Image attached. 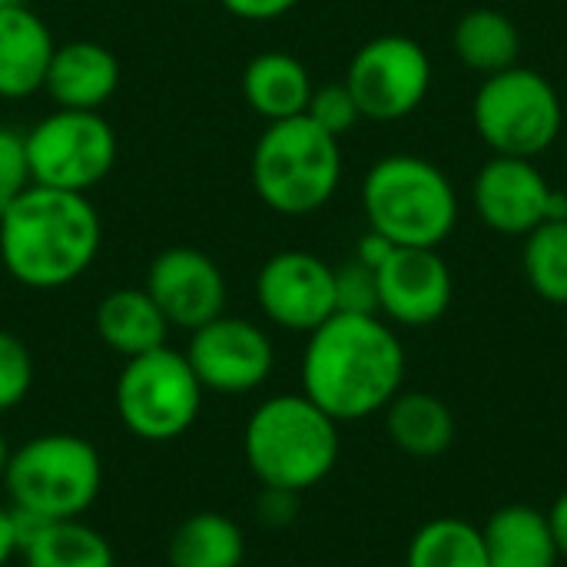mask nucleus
Listing matches in <instances>:
<instances>
[{
	"label": "nucleus",
	"instance_id": "nucleus-33",
	"mask_svg": "<svg viewBox=\"0 0 567 567\" xmlns=\"http://www.w3.org/2000/svg\"><path fill=\"white\" fill-rule=\"evenodd\" d=\"M20 555V535H17V512L0 502V567H7Z\"/></svg>",
	"mask_w": 567,
	"mask_h": 567
},
{
	"label": "nucleus",
	"instance_id": "nucleus-30",
	"mask_svg": "<svg viewBox=\"0 0 567 567\" xmlns=\"http://www.w3.org/2000/svg\"><path fill=\"white\" fill-rule=\"evenodd\" d=\"M33 186L27 159V133L0 123V213Z\"/></svg>",
	"mask_w": 567,
	"mask_h": 567
},
{
	"label": "nucleus",
	"instance_id": "nucleus-32",
	"mask_svg": "<svg viewBox=\"0 0 567 567\" xmlns=\"http://www.w3.org/2000/svg\"><path fill=\"white\" fill-rule=\"evenodd\" d=\"M239 20H276L289 13L299 0H219Z\"/></svg>",
	"mask_w": 567,
	"mask_h": 567
},
{
	"label": "nucleus",
	"instance_id": "nucleus-36",
	"mask_svg": "<svg viewBox=\"0 0 567 567\" xmlns=\"http://www.w3.org/2000/svg\"><path fill=\"white\" fill-rule=\"evenodd\" d=\"M10 445H7V435L0 432V482H3V472H7V462H10Z\"/></svg>",
	"mask_w": 567,
	"mask_h": 567
},
{
	"label": "nucleus",
	"instance_id": "nucleus-23",
	"mask_svg": "<svg viewBox=\"0 0 567 567\" xmlns=\"http://www.w3.org/2000/svg\"><path fill=\"white\" fill-rule=\"evenodd\" d=\"M166 558L169 567H243L246 535L223 512H196L176 525Z\"/></svg>",
	"mask_w": 567,
	"mask_h": 567
},
{
	"label": "nucleus",
	"instance_id": "nucleus-20",
	"mask_svg": "<svg viewBox=\"0 0 567 567\" xmlns=\"http://www.w3.org/2000/svg\"><path fill=\"white\" fill-rule=\"evenodd\" d=\"M488 567H558L561 551L548 512L532 505H505L482 525Z\"/></svg>",
	"mask_w": 567,
	"mask_h": 567
},
{
	"label": "nucleus",
	"instance_id": "nucleus-12",
	"mask_svg": "<svg viewBox=\"0 0 567 567\" xmlns=\"http://www.w3.org/2000/svg\"><path fill=\"white\" fill-rule=\"evenodd\" d=\"M472 203L502 236H528L542 223L567 219V193L545 179L535 159L518 156H492L472 183Z\"/></svg>",
	"mask_w": 567,
	"mask_h": 567
},
{
	"label": "nucleus",
	"instance_id": "nucleus-26",
	"mask_svg": "<svg viewBox=\"0 0 567 567\" xmlns=\"http://www.w3.org/2000/svg\"><path fill=\"white\" fill-rule=\"evenodd\" d=\"M525 279L551 306H567V219L542 223L525 236Z\"/></svg>",
	"mask_w": 567,
	"mask_h": 567
},
{
	"label": "nucleus",
	"instance_id": "nucleus-11",
	"mask_svg": "<svg viewBox=\"0 0 567 567\" xmlns=\"http://www.w3.org/2000/svg\"><path fill=\"white\" fill-rule=\"evenodd\" d=\"M186 359L199 385L216 395H249L266 385L276 369L269 332L226 312L189 332Z\"/></svg>",
	"mask_w": 567,
	"mask_h": 567
},
{
	"label": "nucleus",
	"instance_id": "nucleus-25",
	"mask_svg": "<svg viewBox=\"0 0 567 567\" xmlns=\"http://www.w3.org/2000/svg\"><path fill=\"white\" fill-rule=\"evenodd\" d=\"M405 567H488L482 528L455 515L425 522L409 542Z\"/></svg>",
	"mask_w": 567,
	"mask_h": 567
},
{
	"label": "nucleus",
	"instance_id": "nucleus-4",
	"mask_svg": "<svg viewBox=\"0 0 567 567\" xmlns=\"http://www.w3.org/2000/svg\"><path fill=\"white\" fill-rule=\"evenodd\" d=\"M362 209L392 246L439 249L458 223V193L432 159L392 153L365 173Z\"/></svg>",
	"mask_w": 567,
	"mask_h": 567
},
{
	"label": "nucleus",
	"instance_id": "nucleus-8",
	"mask_svg": "<svg viewBox=\"0 0 567 567\" xmlns=\"http://www.w3.org/2000/svg\"><path fill=\"white\" fill-rule=\"evenodd\" d=\"M203 395L206 389L199 385L186 352L169 346L126 359L113 389L123 429L153 445L183 439L199 419Z\"/></svg>",
	"mask_w": 567,
	"mask_h": 567
},
{
	"label": "nucleus",
	"instance_id": "nucleus-28",
	"mask_svg": "<svg viewBox=\"0 0 567 567\" xmlns=\"http://www.w3.org/2000/svg\"><path fill=\"white\" fill-rule=\"evenodd\" d=\"M336 312L379 316V272L355 256L336 266Z\"/></svg>",
	"mask_w": 567,
	"mask_h": 567
},
{
	"label": "nucleus",
	"instance_id": "nucleus-2",
	"mask_svg": "<svg viewBox=\"0 0 567 567\" xmlns=\"http://www.w3.org/2000/svg\"><path fill=\"white\" fill-rule=\"evenodd\" d=\"M100 233V216L83 193L33 183L0 213V262L27 289H63L93 266Z\"/></svg>",
	"mask_w": 567,
	"mask_h": 567
},
{
	"label": "nucleus",
	"instance_id": "nucleus-3",
	"mask_svg": "<svg viewBox=\"0 0 567 567\" xmlns=\"http://www.w3.org/2000/svg\"><path fill=\"white\" fill-rule=\"evenodd\" d=\"M243 455L262 488L302 495L332 475L339 462V422L302 392L272 395L249 415Z\"/></svg>",
	"mask_w": 567,
	"mask_h": 567
},
{
	"label": "nucleus",
	"instance_id": "nucleus-38",
	"mask_svg": "<svg viewBox=\"0 0 567 567\" xmlns=\"http://www.w3.org/2000/svg\"><path fill=\"white\" fill-rule=\"evenodd\" d=\"M189 3H203V0H189Z\"/></svg>",
	"mask_w": 567,
	"mask_h": 567
},
{
	"label": "nucleus",
	"instance_id": "nucleus-6",
	"mask_svg": "<svg viewBox=\"0 0 567 567\" xmlns=\"http://www.w3.org/2000/svg\"><path fill=\"white\" fill-rule=\"evenodd\" d=\"M0 485L20 515L43 522L83 518L103 492V458L80 435H33L10 452Z\"/></svg>",
	"mask_w": 567,
	"mask_h": 567
},
{
	"label": "nucleus",
	"instance_id": "nucleus-27",
	"mask_svg": "<svg viewBox=\"0 0 567 567\" xmlns=\"http://www.w3.org/2000/svg\"><path fill=\"white\" fill-rule=\"evenodd\" d=\"M33 389V355L27 342L0 329V415L13 412Z\"/></svg>",
	"mask_w": 567,
	"mask_h": 567
},
{
	"label": "nucleus",
	"instance_id": "nucleus-7",
	"mask_svg": "<svg viewBox=\"0 0 567 567\" xmlns=\"http://www.w3.org/2000/svg\"><path fill=\"white\" fill-rule=\"evenodd\" d=\"M472 123L495 156L535 159L558 143L565 106L551 80L515 63L482 80L472 100Z\"/></svg>",
	"mask_w": 567,
	"mask_h": 567
},
{
	"label": "nucleus",
	"instance_id": "nucleus-31",
	"mask_svg": "<svg viewBox=\"0 0 567 567\" xmlns=\"http://www.w3.org/2000/svg\"><path fill=\"white\" fill-rule=\"evenodd\" d=\"M259 518L272 528H282L296 518V508H299V495L292 492H276V488H262V498H259Z\"/></svg>",
	"mask_w": 567,
	"mask_h": 567
},
{
	"label": "nucleus",
	"instance_id": "nucleus-10",
	"mask_svg": "<svg viewBox=\"0 0 567 567\" xmlns=\"http://www.w3.org/2000/svg\"><path fill=\"white\" fill-rule=\"evenodd\" d=\"M346 86L362 120L395 123L412 116L432 90V60L405 33H382L362 43L346 70Z\"/></svg>",
	"mask_w": 567,
	"mask_h": 567
},
{
	"label": "nucleus",
	"instance_id": "nucleus-37",
	"mask_svg": "<svg viewBox=\"0 0 567 567\" xmlns=\"http://www.w3.org/2000/svg\"><path fill=\"white\" fill-rule=\"evenodd\" d=\"M13 3H20V0H0V10H3V7H13Z\"/></svg>",
	"mask_w": 567,
	"mask_h": 567
},
{
	"label": "nucleus",
	"instance_id": "nucleus-34",
	"mask_svg": "<svg viewBox=\"0 0 567 567\" xmlns=\"http://www.w3.org/2000/svg\"><path fill=\"white\" fill-rule=\"evenodd\" d=\"M392 243L385 239V236H379L375 229H369L362 239H359V249H355V259L359 262H365V266H372V269H379L389 256H392Z\"/></svg>",
	"mask_w": 567,
	"mask_h": 567
},
{
	"label": "nucleus",
	"instance_id": "nucleus-35",
	"mask_svg": "<svg viewBox=\"0 0 567 567\" xmlns=\"http://www.w3.org/2000/svg\"><path fill=\"white\" fill-rule=\"evenodd\" d=\"M548 522H551V532H555V542H558L561 558H567V492L565 495H558V502L551 505Z\"/></svg>",
	"mask_w": 567,
	"mask_h": 567
},
{
	"label": "nucleus",
	"instance_id": "nucleus-17",
	"mask_svg": "<svg viewBox=\"0 0 567 567\" xmlns=\"http://www.w3.org/2000/svg\"><path fill=\"white\" fill-rule=\"evenodd\" d=\"M50 27L23 3L0 10V96L23 100L43 90L53 60Z\"/></svg>",
	"mask_w": 567,
	"mask_h": 567
},
{
	"label": "nucleus",
	"instance_id": "nucleus-24",
	"mask_svg": "<svg viewBox=\"0 0 567 567\" xmlns=\"http://www.w3.org/2000/svg\"><path fill=\"white\" fill-rule=\"evenodd\" d=\"M452 50L468 70L492 76V73H502L518 63L522 33L508 13L492 10V7H475L455 23Z\"/></svg>",
	"mask_w": 567,
	"mask_h": 567
},
{
	"label": "nucleus",
	"instance_id": "nucleus-14",
	"mask_svg": "<svg viewBox=\"0 0 567 567\" xmlns=\"http://www.w3.org/2000/svg\"><path fill=\"white\" fill-rule=\"evenodd\" d=\"M143 289L153 296L169 329L193 332L226 312V276L213 256L193 246L163 249L150 262Z\"/></svg>",
	"mask_w": 567,
	"mask_h": 567
},
{
	"label": "nucleus",
	"instance_id": "nucleus-13",
	"mask_svg": "<svg viewBox=\"0 0 567 567\" xmlns=\"http://www.w3.org/2000/svg\"><path fill=\"white\" fill-rule=\"evenodd\" d=\"M256 302L272 326L309 336L336 316V266L306 249L276 252L256 276Z\"/></svg>",
	"mask_w": 567,
	"mask_h": 567
},
{
	"label": "nucleus",
	"instance_id": "nucleus-29",
	"mask_svg": "<svg viewBox=\"0 0 567 567\" xmlns=\"http://www.w3.org/2000/svg\"><path fill=\"white\" fill-rule=\"evenodd\" d=\"M306 116H309L316 126H322L326 133H332L336 140H342V136L362 120L359 103H355V96L349 93L346 80H342V83L316 86V90H312V100H309V106H306Z\"/></svg>",
	"mask_w": 567,
	"mask_h": 567
},
{
	"label": "nucleus",
	"instance_id": "nucleus-16",
	"mask_svg": "<svg viewBox=\"0 0 567 567\" xmlns=\"http://www.w3.org/2000/svg\"><path fill=\"white\" fill-rule=\"evenodd\" d=\"M120 86V60L96 40H70L53 50L43 90L60 110H100Z\"/></svg>",
	"mask_w": 567,
	"mask_h": 567
},
{
	"label": "nucleus",
	"instance_id": "nucleus-9",
	"mask_svg": "<svg viewBox=\"0 0 567 567\" xmlns=\"http://www.w3.org/2000/svg\"><path fill=\"white\" fill-rule=\"evenodd\" d=\"M27 159L37 186L86 196L116 163V133L100 110H53L27 130Z\"/></svg>",
	"mask_w": 567,
	"mask_h": 567
},
{
	"label": "nucleus",
	"instance_id": "nucleus-21",
	"mask_svg": "<svg viewBox=\"0 0 567 567\" xmlns=\"http://www.w3.org/2000/svg\"><path fill=\"white\" fill-rule=\"evenodd\" d=\"M312 76L306 63L286 50H262L243 70V96L262 120L302 116L312 100Z\"/></svg>",
	"mask_w": 567,
	"mask_h": 567
},
{
	"label": "nucleus",
	"instance_id": "nucleus-1",
	"mask_svg": "<svg viewBox=\"0 0 567 567\" xmlns=\"http://www.w3.org/2000/svg\"><path fill=\"white\" fill-rule=\"evenodd\" d=\"M405 349L382 316L336 312L309 332L302 352V395L329 419L362 422L402 392Z\"/></svg>",
	"mask_w": 567,
	"mask_h": 567
},
{
	"label": "nucleus",
	"instance_id": "nucleus-5",
	"mask_svg": "<svg viewBox=\"0 0 567 567\" xmlns=\"http://www.w3.org/2000/svg\"><path fill=\"white\" fill-rule=\"evenodd\" d=\"M256 196L279 216L319 213L339 189L342 150L332 133L306 113L276 120L252 146L249 163Z\"/></svg>",
	"mask_w": 567,
	"mask_h": 567
},
{
	"label": "nucleus",
	"instance_id": "nucleus-18",
	"mask_svg": "<svg viewBox=\"0 0 567 567\" xmlns=\"http://www.w3.org/2000/svg\"><path fill=\"white\" fill-rule=\"evenodd\" d=\"M17 535L23 567H116L113 545L83 518L43 522L17 512Z\"/></svg>",
	"mask_w": 567,
	"mask_h": 567
},
{
	"label": "nucleus",
	"instance_id": "nucleus-19",
	"mask_svg": "<svg viewBox=\"0 0 567 567\" xmlns=\"http://www.w3.org/2000/svg\"><path fill=\"white\" fill-rule=\"evenodd\" d=\"M93 329L100 342L123 359L153 352L166 346L169 336V322L153 302V296L146 289H130V286L113 289L96 302Z\"/></svg>",
	"mask_w": 567,
	"mask_h": 567
},
{
	"label": "nucleus",
	"instance_id": "nucleus-22",
	"mask_svg": "<svg viewBox=\"0 0 567 567\" xmlns=\"http://www.w3.org/2000/svg\"><path fill=\"white\" fill-rule=\"evenodd\" d=\"M385 432L399 452L412 458H435L455 442V415L432 392H399L385 405Z\"/></svg>",
	"mask_w": 567,
	"mask_h": 567
},
{
	"label": "nucleus",
	"instance_id": "nucleus-15",
	"mask_svg": "<svg viewBox=\"0 0 567 567\" xmlns=\"http://www.w3.org/2000/svg\"><path fill=\"white\" fill-rule=\"evenodd\" d=\"M379 272V316L395 326L422 329L439 322L452 306V269L439 249L395 246Z\"/></svg>",
	"mask_w": 567,
	"mask_h": 567
}]
</instances>
